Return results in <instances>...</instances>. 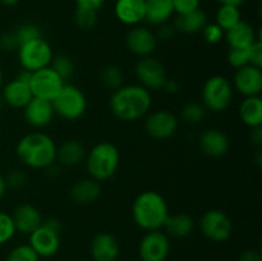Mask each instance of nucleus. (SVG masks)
Listing matches in <instances>:
<instances>
[{"label":"nucleus","instance_id":"obj_53","mask_svg":"<svg viewBox=\"0 0 262 261\" xmlns=\"http://www.w3.org/2000/svg\"><path fill=\"white\" fill-rule=\"evenodd\" d=\"M3 82H4V74H3V69L2 67H0V90H2L3 87Z\"/></svg>","mask_w":262,"mask_h":261},{"label":"nucleus","instance_id":"obj_30","mask_svg":"<svg viewBox=\"0 0 262 261\" xmlns=\"http://www.w3.org/2000/svg\"><path fill=\"white\" fill-rule=\"evenodd\" d=\"M100 81L105 89L115 91L119 87H122L123 82H124V74H123L122 68L115 66V64L105 66L100 73Z\"/></svg>","mask_w":262,"mask_h":261},{"label":"nucleus","instance_id":"obj_43","mask_svg":"<svg viewBox=\"0 0 262 261\" xmlns=\"http://www.w3.org/2000/svg\"><path fill=\"white\" fill-rule=\"evenodd\" d=\"M74 2H76V8H78V9L99 13L101 8L104 7L106 0H74Z\"/></svg>","mask_w":262,"mask_h":261},{"label":"nucleus","instance_id":"obj_13","mask_svg":"<svg viewBox=\"0 0 262 261\" xmlns=\"http://www.w3.org/2000/svg\"><path fill=\"white\" fill-rule=\"evenodd\" d=\"M156 45H158V38L155 33L150 28L143 26H133L125 36L127 49L140 59L151 56V54L155 51Z\"/></svg>","mask_w":262,"mask_h":261},{"label":"nucleus","instance_id":"obj_35","mask_svg":"<svg viewBox=\"0 0 262 261\" xmlns=\"http://www.w3.org/2000/svg\"><path fill=\"white\" fill-rule=\"evenodd\" d=\"M5 261H40V257L30 245H19L8 253Z\"/></svg>","mask_w":262,"mask_h":261},{"label":"nucleus","instance_id":"obj_23","mask_svg":"<svg viewBox=\"0 0 262 261\" xmlns=\"http://www.w3.org/2000/svg\"><path fill=\"white\" fill-rule=\"evenodd\" d=\"M101 192L102 188L100 182L90 177L76 182L69 189V197L72 201L78 205H90L100 199Z\"/></svg>","mask_w":262,"mask_h":261},{"label":"nucleus","instance_id":"obj_33","mask_svg":"<svg viewBox=\"0 0 262 261\" xmlns=\"http://www.w3.org/2000/svg\"><path fill=\"white\" fill-rule=\"evenodd\" d=\"M73 19H74V23H76V26L79 28V30L90 31L96 26L97 19H99V13L76 8V9H74Z\"/></svg>","mask_w":262,"mask_h":261},{"label":"nucleus","instance_id":"obj_51","mask_svg":"<svg viewBox=\"0 0 262 261\" xmlns=\"http://www.w3.org/2000/svg\"><path fill=\"white\" fill-rule=\"evenodd\" d=\"M8 191V186H7V182H5V177H3L0 174V200L5 196Z\"/></svg>","mask_w":262,"mask_h":261},{"label":"nucleus","instance_id":"obj_45","mask_svg":"<svg viewBox=\"0 0 262 261\" xmlns=\"http://www.w3.org/2000/svg\"><path fill=\"white\" fill-rule=\"evenodd\" d=\"M250 141L252 145L256 146V147H260L262 145V127L251 128Z\"/></svg>","mask_w":262,"mask_h":261},{"label":"nucleus","instance_id":"obj_26","mask_svg":"<svg viewBox=\"0 0 262 261\" xmlns=\"http://www.w3.org/2000/svg\"><path fill=\"white\" fill-rule=\"evenodd\" d=\"M207 15L202 9H197L194 12L187 14L177 15L174 19L173 27L177 32L186 33V35H194L204 30L207 25Z\"/></svg>","mask_w":262,"mask_h":261},{"label":"nucleus","instance_id":"obj_50","mask_svg":"<svg viewBox=\"0 0 262 261\" xmlns=\"http://www.w3.org/2000/svg\"><path fill=\"white\" fill-rule=\"evenodd\" d=\"M220 5H233V7H242L246 0H216Z\"/></svg>","mask_w":262,"mask_h":261},{"label":"nucleus","instance_id":"obj_2","mask_svg":"<svg viewBox=\"0 0 262 261\" xmlns=\"http://www.w3.org/2000/svg\"><path fill=\"white\" fill-rule=\"evenodd\" d=\"M18 159L31 169H48L56 161V143L43 132L23 136L15 147Z\"/></svg>","mask_w":262,"mask_h":261},{"label":"nucleus","instance_id":"obj_36","mask_svg":"<svg viewBox=\"0 0 262 261\" xmlns=\"http://www.w3.org/2000/svg\"><path fill=\"white\" fill-rule=\"evenodd\" d=\"M15 233H17V230H15L12 215L0 211V246L9 242L14 237Z\"/></svg>","mask_w":262,"mask_h":261},{"label":"nucleus","instance_id":"obj_22","mask_svg":"<svg viewBox=\"0 0 262 261\" xmlns=\"http://www.w3.org/2000/svg\"><path fill=\"white\" fill-rule=\"evenodd\" d=\"M224 37L229 49H247L255 41L261 40L260 32H256L253 26L243 19L228 30L224 33Z\"/></svg>","mask_w":262,"mask_h":261},{"label":"nucleus","instance_id":"obj_9","mask_svg":"<svg viewBox=\"0 0 262 261\" xmlns=\"http://www.w3.org/2000/svg\"><path fill=\"white\" fill-rule=\"evenodd\" d=\"M135 76L138 84L148 91L163 90L168 77L165 66L152 56L141 58L135 67Z\"/></svg>","mask_w":262,"mask_h":261},{"label":"nucleus","instance_id":"obj_52","mask_svg":"<svg viewBox=\"0 0 262 261\" xmlns=\"http://www.w3.org/2000/svg\"><path fill=\"white\" fill-rule=\"evenodd\" d=\"M19 2L20 0H0V4L4 5V7H14Z\"/></svg>","mask_w":262,"mask_h":261},{"label":"nucleus","instance_id":"obj_18","mask_svg":"<svg viewBox=\"0 0 262 261\" xmlns=\"http://www.w3.org/2000/svg\"><path fill=\"white\" fill-rule=\"evenodd\" d=\"M199 145L205 155L214 159L224 156L230 147L228 136L217 128H209L204 130L199 138Z\"/></svg>","mask_w":262,"mask_h":261},{"label":"nucleus","instance_id":"obj_44","mask_svg":"<svg viewBox=\"0 0 262 261\" xmlns=\"http://www.w3.org/2000/svg\"><path fill=\"white\" fill-rule=\"evenodd\" d=\"M174 33H176V30H174L173 26H169L168 23H165V25L159 26L158 33H155V36L158 40L168 41L170 40V38H173Z\"/></svg>","mask_w":262,"mask_h":261},{"label":"nucleus","instance_id":"obj_54","mask_svg":"<svg viewBox=\"0 0 262 261\" xmlns=\"http://www.w3.org/2000/svg\"><path fill=\"white\" fill-rule=\"evenodd\" d=\"M3 105H5V104H4V101H3L2 96H0V109H2V107H3Z\"/></svg>","mask_w":262,"mask_h":261},{"label":"nucleus","instance_id":"obj_11","mask_svg":"<svg viewBox=\"0 0 262 261\" xmlns=\"http://www.w3.org/2000/svg\"><path fill=\"white\" fill-rule=\"evenodd\" d=\"M170 253V240L161 230L147 232L138 245V256L142 261H165Z\"/></svg>","mask_w":262,"mask_h":261},{"label":"nucleus","instance_id":"obj_21","mask_svg":"<svg viewBox=\"0 0 262 261\" xmlns=\"http://www.w3.org/2000/svg\"><path fill=\"white\" fill-rule=\"evenodd\" d=\"M114 14L123 25L138 26L145 20L146 0H117Z\"/></svg>","mask_w":262,"mask_h":261},{"label":"nucleus","instance_id":"obj_4","mask_svg":"<svg viewBox=\"0 0 262 261\" xmlns=\"http://www.w3.org/2000/svg\"><path fill=\"white\" fill-rule=\"evenodd\" d=\"M84 161L91 178L97 182L109 181L119 168L120 154L113 143L100 142L86 154Z\"/></svg>","mask_w":262,"mask_h":261},{"label":"nucleus","instance_id":"obj_20","mask_svg":"<svg viewBox=\"0 0 262 261\" xmlns=\"http://www.w3.org/2000/svg\"><path fill=\"white\" fill-rule=\"evenodd\" d=\"M0 96L8 106L14 107V109H23L32 100L33 95L30 84L14 78L7 84H3Z\"/></svg>","mask_w":262,"mask_h":261},{"label":"nucleus","instance_id":"obj_8","mask_svg":"<svg viewBox=\"0 0 262 261\" xmlns=\"http://www.w3.org/2000/svg\"><path fill=\"white\" fill-rule=\"evenodd\" d=\"M199 225L202 234L212 242H225L233 234L232 219L222 210H207L200 219Z\"/></svg>","mask_w":262,"mask_h":261},{"label":"nucleus","instance_id":"obj_46","mask_svg":"<svg viewBox=\"0 0 262 261\" xmlns=\"http://www.w3.org/2000/svg\"><path fill=\"white\" fill-rule=\"evenodd\" d=\"M239 261H262L261 253L256 250H247L241 255Z\"/></svg>","mask_w":262,"mask_h":261},{"label":"nucleus","instance_id":"obj_49","mask_svg":"<svg viewBox=\"0 0 262 261\" xmlns=\"http://www.w3.org/2000/svg\"><path fill=\"white\" fill-rule=\"evenodd\" d=\"M31 77H32V72L27 71V69H22V71L17 74V77H15V78L19 79L20 82H25V83L30 84Z\"/></svg>","mask_w":262,"mask_h":261},{"label":"nucleus","instance_id":"obj_14","mask_svg":"<svg viewBox=\"0 0 262 261\" xmlns=\"http://www.w3.org/2000/svg\"><path fill=\"white\" fill-rule=\"evenodd\" d=\"M28 237V245L37 253L38 257H53L60 248V232H56L43 224H41Z\"/></svg>","mask_w":262,"mask_h":261},{"label":"nucleus","instance_id":"obj_42","mask_svg":"<svg viewBox=\"0 0 262 261\" xmlns=\"http://www.w3.org/2000/svg\"><path fill=\"white\" fill-rule=\"evenodd\" d=\"M0 48L5 51H17L19 48V42L15 36L14 31L12 32H5L0 36Z\"/></svg>","mask_w":262,"mask_h":261},{"label":"nucleus","instance_id":"obj_40","mask_svg":"<svg viewBox=\"0 0 262 261\" xmlns=\"http://www.w3.org/2000/svg\"><path fill=\"white\" fill-rule=\"evenodd\" d=\"M8 188H20L27 183V174L22 170H12L5 177Z\"/></svg>","mask_w":262,"mask_h":261},{"label":"nucleus","instance_id":"obj_47","mask_svg":"<svg viewBox=\"0 0 262 261\" xmlns=\"http://www.w3.org/2000/svg\"><path fill=\"white\" fill-rule=\"evenodd\" d=\"M163 90H165L168 94H177V92L179 91L178 81H176V79H173V78H168L166 79L165 84H164Z\"/></svg>","mask_w":262,"mask_h":261},{"label":"nucleus","instance_id":"obj_32","mask_svg":"<svg viewBox=\"0 0 262 261\" xmlns=\"http://www.w3.org/2000/svg\"><path fill=\"white\" fill-rule=\"evenodd\" d=\"M206 112L201 102H187L181 110V118L187 124H200L206 118Z\"/></svg>","mask_w":262,"mask_h":261},{"label":"nucleus","instance_id":"obj_12","mask_svg":"<svg viewBox=\"0 0 262 261\" xmlns=\"http://www.w3.org/2000/svg\"><path fill=\"white\" fill-rule=\"evenodd\" d=\"M145 129L154 140H168L178 129V118L168 110H156L146 118Z\"/></svg>","mask_w":262,"mask_h":261},{"label":"nucleus","instance_id":"obj_29","mask_svg":"<svg viewBox=\"0 0 262 261\" xmlns=\"http://www.w3.org/2000/svg\"><path fill=\"white\" fill-rule=\"evenodd\" d=\"M242 20V14L238 7L233 5H220L216 12V25L222 28L224 32L234 27L237 23Z\"/></svg>","mask_w":262,"mask_h":261},{"label":"nucleus","instance_id":"obj_34","mask_svg":"<svg viewBox=\"0 0 262 261\" xmlns=\"http://www.w3.org/2000/svg\"><path fill=\"white\" fill-rule=\"evenodd\" d=\"M15 36L18 38V42L23 44L27 41L35 40V38L42 37V31L35 23H23V25L18 26L14 30Z\"/></svg>","mask_w":262,"mask_h":261},{"label":"nucleus","instance_id":"obj_19","mask_svg":"<svg viewBox=\"0 0 262 261\" xmlns=\"http://www.w3.org/2000/svg\"><path fill=\"white\" fill-rule=\"evenodd\" d=\"M15 230L20 234L30 235L42 224V216L37 207L31 204H20L12 214Z\"/></svg>","mask_w":262,"mask_h":261},{"label":"nucleus","instance_id":"obj_1","mask_svg":"<svg viewBox=\"0 0 262 261\" xmlns=\"http://www.w3.org/2000/svg\"><path fill=\"white\" fill-rule=\"evenodd\" d=\"M152 97L141 84H127L113 91L109 106L113 115L122 122H136L151 109Z\"/></svg>","mask_w":262,"mask_h":261},{"label":"nucleus","instance_id":"obj_16","mask_svg":"<svg viewBox=\"0 0 262 261\" xmlns=\"http://www.w3.org/2000/svg\"><path fill=\"white\" fill-rule=\"evenodd\" d=\"M22 110L26 123L37 129L48 127L55 115L51 101L37 97H32V100Z\"/></svg>","mask_w":262,"mask_h":261},{"label":"nucleus","instance_id":"obj_6","mask_svg":"<svg viewBox=\"0 0 262 261\" xmlns=\"http://www.w3.org/2000/svg\"><path fill=\"white\" fill-rule=\"evenodd\" d=\"M55 114L66 120H77L84 115L87 110L86 95L81 89L71 83H64L58 96L51 101Z\"/></svg>","mask_w":262,"mask_h":261},{"label":"nucleus","instance_id":"obj_37","mask_svg":"<svg viewBox=\"0 0 262 261\" xmlns=\"http://www.w3.org/2000/svg\"><path fill=\"white\" fill-rule=\"evenodd\" d=\"M247 49H229L227 55L228 64L235 69L242 68V67L250 64Z\"/></svg>","mask_w":262,"mask_h":261},{"label":"nucleus","instance_id":"obj_7","mask_svg":"<svg viewBox=\"0 0 262 261\" xmlns=\"http://www.w3.org/2000/svg\"><path fill=\"white\" fill-rule=\"evenodd\" d=\"M17 53L22 68L30 72L49 67L54 56L51 45L43 37L20 44Z\"/></svg>","mask_w":262,"mask_h":261},{"label":"nucleus","instance_id":"obj_39","mask_svg":"<svg viewBox=\"0 0 262 261\" xmlns=\"http://www.w3.org/2000/svg\"><path fill=\"white\" fill-rule=\"evenodd\" d=\"M200 0H173L174 13H177V15H182L194 12L200 9Z\"/></svg>","mask_w":262,"mask_h":261},{"label":"nucleus","instance_id":"obj_27","mask_svg":"<svg viewBox=\"0 0 262 261\" xmlns=\"http://www.w3.org/2000/svg\"><path fill=\"white\" fill-rule=\"evenodd\" d=\"M239 119L248 128L262 125V100L260 96H247L242 100L238 109Z\"/></svg>","mask_w":262,"mask_h":261},{"label":"nucleus","instance_id":"obj_28","mask_svg":"<svg viewBox=\"0 0 262 261\" xmlns=\"http://www.w3.org/2000/svg\"><path fill=\"white\" fill-rule=\"evenodd\" d=\"M163 229L165 230V234L168 237L174 238H186L194 230V220L191 215L183 214H173L166 217L164 223Z\"/></svg>","mask_w":262,"mask_h":261},{"label":"nucleus","instance_id":"obj_25","mask_svg":"<svg viewBox=\"0 0 262 261\" xmlns=\"http://www.w3.org/2000/svg\"><path fill=\"white\" fill-rule=\"evenodd\" d=\"M173 14V0H146L145 20L148 25L158 27L165 25Z\"/></svg>","mask_w":262,"mask_h":261},{"label":"nucleus","instance_id":"obj_3","mask_svg":"<svg viewBox=\"0 0 262 261\" xmlns=\"http://www.w3.org/2000/svg\"><path fill=\"white\" fill-rule=\"evenodd\" d=\"M168 216V204L159 192L143 191L133 201V222L142 230L146 232L161 230Z\"/></svg>","mask_w":262,"mask_h":261},{"label":"nucleus","instance_id":"obj_10","mask_svg":"<svg viewBox=\"0 0 262 261\" xmlns=\"http://www.w3.org/2000/svg\"><path fill=\"white\" fill-rule=\"evenodd\" d=\"M64 83L66 82L50 67H46V68L32 72L30 87L33 97L46 100V101H53L58 96L60 90L63 89Z\"/></svg>","mask_w":262,"mask_h":261},{"label":"nucleus","instance_id":"obj_5","mask_svg":"<svg viewBox=\"0 0 262 261\" xmlns=\"http://www.w3.org/2000/svg\"><path fill=\"white\" fill-rule=\"evenodd\" d=\"M233 96L234 89L232 82L220 74L207 78L202 87V105L210 112L220 113L227 110L232 104Z\"/></svg>","mask_w":262,"mask_h":261},{"label":"nucleus","instance_id":"obj_31","mask_svg":"<svg viewBox=\"0 0 262 261\" xmlns=\"http://www.w3.org/2000/svg\"><path fill=\"white\" fill-rule=\"evenodd\" d=\"M51 69L63 79L64 82L71 79L74 74V61L72 60L71 56H68L67 54H59V55L53 56L50 63Z\"/></svg>","mask_w":262,"mask_h":261},{"label":"nucleus","instance_id":"obj_24","mask_svg":"<svg viewBox=\"0 0 262 261\" xmlns=\"http://www.w3.org/2000/svg\"><path fill=\"white\" fill-rule=\"evenodd\" d=\"M87 150L81 141L67 140L56 147V161L64 166H76L86 159Z\"/></svg>","mask_w":262,"mask_h":261},{"label":"nucleus","instance_id":"obj_41","mask_svg":"<svg viewBox=\"0 0 262 261\" xmlns=\"http://www.w3.org/2000/svg\"><path fill=\"white\" fill-rule=\"evenodd\" d=\"M248 60L251 66L262 68V41L257 40L247 49Z\"/></svg>","mask_w":262,"mask_h":261},{"label":"nucleus","instance_id":"obj_48","mask_svg":"<svg viewBox=\"0 0 262 261\" xmlns=\"http://www.w3.org/2000/svg\"><path fill=\"white\" fill-rule=\"evenodd\" d=\"M42 224L56 230V232H61V223L58 219H55V217H48V219L42 220Z\"/></svg>","mask_w":262,"mask_h":261},{"label":"nucleus","instance_id":"obj_17","mask_svg":"<svg viewBox=\"0 0 262 261\" xmlns=\"http://www.w3.org/2000/svg\"><path fill=\"white\" fill-rule=\"evenodd\" d=\"M90 253L94 261H117L120 253L119 241L112 233H99L92 238Z\"/></svg>","mask_w":262,"mask_h":261},{"label":"nucleus","instance_id":"obj_38","mask_svg":"<svg viewBox=\"0 0 262 261\" xmlns=\"http://www.w3.org/2000/svg\"><path fill=\"white\" fill-rule=\"evenodd\" d=\"M201 33L206 42L215 45V44H219L220 41L224 38L225 32L216 25V23H207L204 27V30L201 31Z\"/></svg>","mask_w":262,"mask_h":261},{"label":"nucleus","instance_id":"obj_15","mask_svg":"<svg viewBox=\"0 0 262 261\" xmlns=\"http://www.w3.org/2000/svg\"><path fill=\"white\" fill-rule=\"evenodd\" d=\"M232 84L233 89L237 90L245 97L260 96L262 91L261 68L247 64L242 68L235 69Z\"/></svg>","mask_w":262,"mask_h":261}]
</instances>
